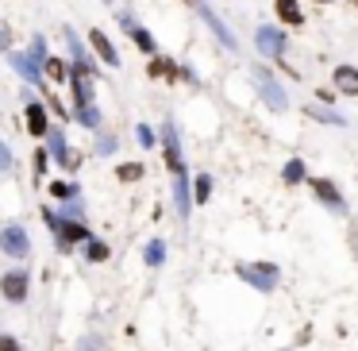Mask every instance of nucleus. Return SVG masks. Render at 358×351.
<instances>
[{"label":"nucleus","mask_w":358,"mask_h":351,"mask_svg":"<svg viewBox=\"0 0 358 351\" xmlns=\"http://www.w3.org/2000/svg\"><path fill=\"white\" fill-rule=\"evenodd\" d=\"M332 85L339 97H358V66H350V62H339V66L332 70Z\"/></svg>","instance_id":"f3484780"},{"label":"nucleus","mask_w":358,"mask_h":351,"mask_svg":"<svg viewBox=\"0 0 358 351\" xmlns=\"http://www.w3.org/2000/svg\"><path fill=\"white\" fill-rule=\"evenodd\" d=\"M0 50H4V54L12 50V31H8V27H0Z\"/></svg>","instance_id":"c9c22d12"},{"label":"nucleus","mask_w":358,"mask_h":351,"mask_svg":"<svg viewBox=\"0 0 358 351\" xmlns=\"http://www.w3.org/2000/svg\"><path fill=\"white\" fill-rule=\"evenodd\" d=\"M235 274H239L250 290H259V293L277 290V282H282V270H277L274 263H239V267H235Z\"/></svg>","instance_id":"f03ea898"},{"label":"nucleus","mask_w":358,"mask_h":351,"mask_svg":"<svg viewBox=\"0 0 358 351\" xmlns=\"http://www.w3.org/2000/svg\"><path fill=\"white\" fill-rule=\"evenodd\" d=\"M27 54H31V58L42 66V58H47V39H42V35H31V47H27Z\"/></svg>","instance_id":"7c9ffc66"},{"label":"nucleus","mask_w":358,"mask_h":351,"mask_svg":"<svg viewBox=\"0 0 358 351\" xmlns=\"http://www.w3.org/2000/svg\"><path fill=\"white\" fill-rule=\"evenodd\" d=\"M116 20H120V27H124V31L131 35V42L143 50V54H147V58H150V54H158V42H154V35H150L143 24H135V16H131V12H120Z\"/></svg>","instance_id":"f8f14e48"},{"label":"nucleus","mask_w":358,"mask_h":351,"mask_svg":"<svg viewBox=\"0 0 358 351\" xmlns=\"http://www.w3.org/2000/svg\"><path fill=\"white\" fill-rule=\"evenodd\" d=\"M316 100H320V104H332L335 93H332V89H316Z\"/></svg>","instance_id":"e433bc0d"},{"label":"nucleus","mask_w":358,"mask_h":351,"mask_svg":"<svg viewBox=\"0 0 358 351\" xmlns=\"http://www.w3.org/2000/svg\"><path fill=\"white\" fill-rule=\"evenodd\" d=\"M304 112H309L312 120H324V124H335V127H343V124H347V120H343L339 112H327V109H320V104H309Z\"/></svg>","instance_id":"c85d7f7f"},{"label":"nucleus","mask_w":358,"mask_h":351,"mask_svg":"<svg viewBox=\"0 0 358 351\" xmlns=\"http://www.w3.org/2000/svg\"><path fill=\"white\" fill-rule=\"evenodd\" d=\"M70 66H74V62L58 58V54H47V58H42V77H47L50 85H66L70 81Z\"/></svg>","instance_id":"412c9836"},{"label":"nucleus","mask_w":358,"mask_h":351,"mask_svg":"<svg viewBox=\"0 0 358 351\" xmlns=\"http://www.w3.org/2000/svg\"><path fill=\"white\" fill-rule=\"evenodd\" d=\"M8 62H12V70L31 85V89H42V81H47V77H42V66L27 54V50H8Z\"/></svg>","instance_id":"9b49d317"},{"label":"nucleus","mask_w":358,"mask_h":351,"mask_svg":"<svg viewBox=\"0 0 358 351\" xmlns=\"http://www.w3.org/2000/svg\"><path fill=\"white\" fill-rule=\"evenodd\" d=\"M247 77H250V85L259 89V97L266 100V109H274V112L289 109V93H285V85L277 81V74L270 66H250Z\"/></svg>","instance_id":"f257e3e1"},{"label":"nucleus","mask_w":358,"mask_h":351,"mask_svg":"<svg viewBox=\"0 0 358 351\" xmlns=\"http://www.w3.org/2000/svg\"><path fill=\"white\" fill-rule=\"evenodd\" d=\"M0 251H4L8 259H27V255H31V235L24 232V224L0 228Z\"/></svg>","instance_id":"0eeeda50"},{"label":"nucleus","mask_w":358,"mask_h":351,"mask_svg":"<svg viewBox=\"0 0 358 351\" xmlns=\"http://www.w3.org/2000/svg\"><path fill=\"white\" fill-rule=\"evenodd\" d=\"M143 259H147V267H162V263H166V243H162V240H150Z\"/></svg>","instance_id":"bb28decb"},{"label":"nucleus","mask_w":358,"mask_h":351,"mask_svg":"<svg viewBox=\"0 0 358 351\" xmlns=\"http://www.w3.org/2000/svg\"><path fill=\"white\" fill-rule=\"evenodd\" d=\"M24 124H27V135H35V139H42L50 127V109L31 93V85L24 89Z\"/></svg>","instance_id":"20e7f679"},{"label":"nucleus","mask_w":358,"mask_h":351,"mask_svg":"<svg viewBox=\"0 0 358 351\" xmlns=\"http://www.w3.org/2000/svg\"><path fill=\"white\" fill-rule=\"evenodd\" d=\"M181 4H189V8H197V4H200V0H181Z\"/></svg>","instance_id":"4c0bfd02"},{"label":"nucleus","mask_w":358,"mask_h":351,"mask_svg":"<svg viewBox=\"0 0 358 351\" xmlns=\"http://www.w3.org/2000/svg\"><path fill=\"white\" fill-rule=\"evenodd\" d=\"M0 351H24L16 336H0Z\"/></svg>","instance_id":"f704fd0d"},{"label":"nucleus","mask_w":358,"mask_h":351,"mask_svg":"<svg viewBox=\"0 0 358 351\" xmlns=\"http://www.w3.org/2000/svg\"><path fill=\"white\" fill-rule=\"evenodd\" d=\"M309 189L316 193V201H324L332 212H347V201H343L339 185H335L332 178H309Z\"/></svg>","instance_id":"ddd939ff"},{"label":"nucleus","mask_w":358,"mask_h":351,"mask_svg":"<svg viewBox=\"0 0 358 351\" xmlns=\"http://www.w3.org/2000/svg\"><path fill=\"white\" fill-rule=\"evenodd\" d=\"M254 47H259L266 58L282 62L285 50H289V35H285V27H277V24H262L259 31H254Z\"/></svg>","instance_id":"7ed1b4c3"},{"label":"nucleus","mask_w":358,"mask_h":351,"mask_svg":"<svg viewBox=\"0 0 358 351\" xmlns=\"http://www.w3.org/2000/svg\"><path fill=\"white\" fill-rule=\"evenodd\" d=\"M85 42H89L92 58H100L108 70H120V50L116 42H112V35L104 31V27H89V35H85Z\"/></svg>","instance_id":"423d86ee"},{"label":"nucleus","mask_w":358,"mask_h":351,"mask_svg":"<svg viewBox=\"0 0 358 351\" xmlns=\"http://www.w3.org/2000/svg\"><path fill=\"white\" fill-rule=\"evenodd\" d=\"M274 16H277V27H304L300 0H274Z\"/></svg>","instance_id":"6ab92c4d"},{"label":"nucleus","mask_w":358,"mask_h":351,"mask_svg":"<svg viewBox=\"0 0 358 351\" xmlns=\"http://www.w3.org/2000/svg\"><path fill=\"white\" fill-rule=\"evenodd\" d=\"M62 39H66V47H70V62H74V66H85V70H92V74H97V58H92L89 50H85L81 35H77L74 27H62Z\"/></svg>","instance_id":"dca6fc26"},{"label":"nucleus","mask_w":358,"mask_h":351,"mask_svg":"<svg viewBox=\"0 0 358 351\" xmlns=\"http://www.w3.org/2000/svg\"><path fill=\"white\" fill-rule=\"evenodd\" d=\"M42 139H47L50 162H58V166H62V162H66V155H70V143H66V132H62V124H50Z\"/></svg>","instance_id":"aec40b11"},{"label":"nucleus","mask_w":358,"mask_h":351,"mask_svg":"<svg viewBox=\"0 0 358 351\" xmlns=\"http://www.w3.org/2000/svg\"><path fill=\"white\" fill-rule=\"evenodd\" d=\"M74 120L81 127H89V132H100V109L97 104H81V109H74Z\"/></svg>","instance_id":"5701e85b"},{"label":"nucleus","mask_w":358,"mask_h":351,"mask_svg":"<svg viewBox=\"0 0 358 351\" xmlns=\"http://www.w3.org/2000/svg\"><path fill=\"white\" fill-rule=\"evenodd\" d=\"M47 189H50V197H54V201H74L77 197V185L74 182H62V178H58V182H50Z\"/></svg>","instance_id":"cd10ccee"},{"label":"nucleus","mask_w":358,"mask_h":351,"mask_svg":"<svg viewBox=\"0 0 358 351\" xmlns=\"http://www.w3.org/2000/svg\"><path fill=\"white\" fill-rule=\"evenodd\" d=\"M143 174H147V166H143V162H120V166H116L120 182H139Z\"/></svg>","instance_id":"a878e982"},{"label":"nucleus","mask_w":358,"mask_h":351,"mask_svg":"<svg viewBox=\"0 0 358 351\" xmlns=\"http://www.w3.org/2000/svg\"><path fill=\"white\" fill-rule=\"evenodd\" d=\"M0 293H4V301H12V305H24V301L31 297V274H27V270L0 274Z\"/></svg>","instance_id":"1a4fd4ad"},{"label":"nucleus","mask_w":358,"mask_h":351,"mask_svg":"<svg viewBox=\"0 0 358 351\" xmlns=\"http://www.w3.org/2000/svg\"><path fill=\"white\" fill-rule=\"evenodd\" d=\"M135 139H139V147H143V150L154 147V132H150V124H135Z\"/></svg>","instance_id":"2f4dec72"},{"label":"nucleus","mask_w":358,"mask_h":351,"mask_svg":"<svg viewBox=\"0 0 358 351\" xmlns=\"http://www.w3.org/2000/svg\"><path fill=\"white\" fill-rule=\"evenodd\" d=\"M197 12H200V20L209 24V31H212V35H216V39H220V47H227V50H239V39H235V35H231V27H227L224 20H220L216 12H212L209 4H204V0H200V4H197Z\"/></svg>","instance_id":"4468645a"},{"label":"nucleus","mask_w":358,"mask_h":351,"mask_svg":"<svg viewBox=\"0 0 358 351\" xmlns=\"http://www.w3.org/2000/svg\"><path fill=\"white\" fill-rule=\"evenodd\" d=\"M77 351H100V336H85V340L77 343Z\"/></svg>","instance_id":"72a5a7b5"},{"label":"nucleus","mask_w":358,"mask_h":351,"mask_svg":"<svg viewBox=\"0 0 358 351\" xmlns=\"http://www.w3.org/2000/svg\"><path fill=\"white\" fill-rule=\"evenodd\" d=\"M174 209H177V220H189V212H193V182H189V174H177L174 178Z\"/></svg>","instance_id":"a211bd4d"},{"label":"nucleus","mask_w":358,"mask_h":351,"mask_svg":"<svg viewBox=\"0 0 358 351\" xmlns=\"http://www.w3.org/2000/svg\"><path fill=\"white\" fill-rule=\"evenodd\" d=\"M47 162H50V150H47V147H39V150H35V178L47 174Z\"/></svg>","instance_id":"473e14b6"},{"label":"nucleus","mask_w":358,"mask_h":351,"mask_svg":"<svg viewBox=\"0 0 358 351\" xmlns=\"http://www.w3.org/2000/svg\"><path fill=\"white\" fill-rule=\"evenodd\" d=\"M162 150H166V166L170 174H185V155H181V135H177V124L174 120H166L162 124Z\"/></svg>","instance_id":"6e6552de"},{"label":"nucleus","mask_w":358,"mask_h":351,"mask_svg":"<svg viewBox=\"0 0 358 351\" xmlns=\"http://www.w3.org/2000/svg\"><path fill=\"white\" fill-rule=\"evenodd\" d=\"M147 77L150 81H181V62L166 58V54H150L147 58Z\"/></svg>","instance_id":"2eb2a0df"},{"label":"nucleus","mask_w":358,"mask_h":351,"mask_svg":"<svg viewBox=\"0 0 358 351\" xmlns=\"http://www.w3.org/2000/svg\"><path fill=\"white\" fill-rule=\"evenodd\" d=\"M16 170V155H12V147L4 139H0V174H12Z\"/></svg>","instance_id":"c756f323"},{"label":"nucleus","mask_w":358,"mask_h":351,"mask_svg":"<svg viewBox=\"0 0 358 351\" xmlns=\"http://www.w3.org/2000/svg\"><path fill=\"white\" fill-rule=\"evenodd\" d=\"M104 4H112V0H104Z\"/></svg>","instance_id":"a19ab883"},{"label":"nucleus","mask_w":358,"mask_h":351,"mask_svg":"<svg viewBox=\"0 0 358 351\" xmlns=\"http://www.w3.org/2000/svg\"><path fill=\"white\" fill-rule=\"evenodd\" d=\"M70 93H74V109L81 104H97V74L85 66H70Z\"/></svg>","instance_id":"39448f33"},{"label":"nucleus","mask_w":358,"mask_h":351,"mask_svg":"<svg viewBox=\"0 0 358 351\" xmlns=\"http://www.w3.org/2000/svg\"><path fill=\"white\" fill-rule=\"evenodd\" d=\"M85 259H89V263H108L112 247L104 240H92V235H89V240H85Z\"/></svg>","instance_id":"4be33fe9"},{"label":"nucleus","mask_w":358,"mask_h":351,"mask_svg":"<svg viewBox=\"0 0 358 351\" xmlns=\"http://www.w3.org/2000/svg\"><path fill=\"white\" fill-rule=\"evenodd\" d=\"M347 4H350V8H355V12H358V0H347Z\"/></svg>","instance_id":"ea45409f"},{"label":"nucleus","mask_w":358,"mask_h":351,"mask_svg":"<svg viewBox=\"0 0 358 351\" xmlns=\"http://www.w3.org/2000/svg\"><path fill=\"white\" fill-rule=\"evenodd\" d=\"M209 197H212V174H197V178H193V201L204 205Z\"/></svg>","instance_id":"393cba45"},{"label":"nucleus","mask_w":358,"mask_h":351,"mask_svg":"<svg viewBox=\"0 0 358 351\" xmlns=\"http://www.w3.org/2000/svg\"><path fill=\"white\" fill-rule=\"evenodd\" d=\"M50 232H54V243H58L62 255H70V251H74V243H85V240H89V228H85L81 220H58Z\"/></svg>","instance_id":"9d476101"},{"label":"nucleus","mask_w":358,"mask_h":351,"mask_svg":"<svg viewBox=\"0 0 358 351\" xmlns=\"http://www.w3.org/2000/svg\"><path fill=\"white\" fill-rule=\"evenodd\" d=\"M309 4H335V0H309Z\"/></svg>","instance_id":"58836bf2"},{"label":"nucleus","mask_w":358,"mask_h":351,"mask_svg":"<svg viewBox=\"0 0 358 351\" xmlns=\"http://www.w3.org/2000/svg\"><path fill=\"white\" fill-rule=\"evenodd\" d=\"M304 178H309V174H304V162H300V159H289V162H285V170H282V182H285V185H300Z\"/></svg>","instance_id":"b1692460"}]
</instances>
